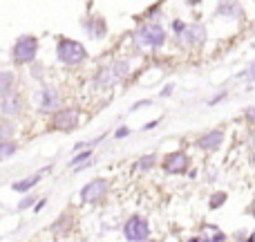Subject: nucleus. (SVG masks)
Returning a JSON list of instances; mask_svg holds the SVG:
<instances>
[{
    "instance_id": "4468645a",
    "label": "nucleus",
    "mask_w": 255,
    "mask_h": 242,
    "mask_svg": "<svg viewBox=\"0 0 255 242\" xmlns=\"http://www.w3.org/2000/svg\"><path fill=\"white\" fill-rule=\"evenodd\" d=\"M13 88V74L11 72H0V92L7 94Z\"/></svg>"
},
{
    "instance_id": "b1692460",
    "label": "nucleus",
    "mask_w": 255,
    "mask_h": 242,
    "mask_svg": "<svg viewBox=\"0 0 255 242\" xmlns=\"http://www.w3.org/2000/svg\"><path fill=\"white\" fill-rule=\"evenodd\" d=\"M244 115H247V119H249V121H255V106L247 108V112H244Z\"/></svg>"
},
{
    "instance_id": "c85d7f7f",
    "label": "nucleus",
    "mask_w": 255,
    "mask_h": 242,
    "mask_svg": "<svg viewBox=\"0 0 255 242\" xmlns=\"http://www.w3.org/2000/svg\"><path fill=\"white\" fill-rule=\"evenodd\" d=\"M43 207H45V200H40V202L36 204V209H34V211H40V209H43Z\"/></svg>"
},
{
    "instance_id": "423d86ee",
    "label": "nucleus",
    "mask_w": 255,
    "mask_h": 242,
    "mask_svg": "<svg viewBox=\"0 0 255 242\" xmlns=\"http://www.w3.org/2000/svg\"><path fill=\"white\" fill-rule=\"evenodd\" d=\"M186 166H188V157H186L184 153H172V155H168L166 162H163V171L170 173V175L184 173Z\"/></svg>"
},
{
    "instance_id": "f257e3e1",
    "label": "nucleus",
    "mask_w": 255,
    "mask_h": 242,
    "mask_svg": "<svg viewBox=\"0 0 255 242\" xmlns=\"http://www.w3.org/2000/svg\"><path fill=\"white\" fill-rule=\"evenodd\" d=\"M56 54L65 65H76V63H81L85 58V47L81 43H76V40H61Z\"/></svg>"
},
{
    "instance_id": "393cba45",
    "label": "nucleus",
    "mask_w": 255,
    "mask_h": 242,
    "mask_svg": "<svg viewBox=\"0 0 255 242\" xmlns=\"http://www.w3.org/2000/svg\"><path fill=\"white\" fill-rule=\"evenodd\" d=\"M126 135H130V130H128L126 126H124V128H119V130H117V139H124Z\"/></svg>"
},
{
    "instance_id": "9d476101",
    "label": "nucleus",
    "mask_w": 255,
    "mask_h": 242,
    "mask_svg": "<svg viewBox=\"0 0 255 242\" xmlns=\"http://www.w3.org/2000/svg\"><path fill=\"white\" fill-rule=\"evenodd\" d=\"M43 173H45V171L36 173V175H31V177H25V180H20V182H13L11 189H13V191H20V193H25V191L34 189V186L38 184L40 180H43Z\"/></svg>"
},
{
    "instance_id": "f03ea898",
    "label": "nucleus",
    "mask_w": 255,
    "mask_h": 242,
    "mask_svg": "<svg viewBox=\"0 0 255 242\" xmlns=\"http://www.w3.org/2000/svg\"><path fill=\"white\" fill-rule=\"evenodd\" d=\"M36 52H38V40L34 36H20L13 45V61L16 63H29L34 61Z\"/></svg>"
},
{
    "instance_id": "c756f323",
    "label": "nucleus",
    "mask_w": 255,
    "mask_h": 242,
    "mask_svg": "<svg viewBox=\"0 0 255 242\" xmlns=\"http://www.w3.org/2000/svg\"><path fill=\"white\" fill-rule=\"evenodd\" d=\"M190 242H199V240H190Z\"/></svg>"
},
{
    "instance_id": "412c9836",
    "label": "nucleus",
    "mask_w": 255,
    "mask_h": 242,
    "mask_svg": "<svg viewBox=\"0 0 255 242\" xmlns=\"http://www.w3.org/2000/svg\"><path fill=\"white\" fill-rule=\"evenodd\" d=\"M172 29H175V34H179V36H184V31H186V25L181 20H175L172 22Z\"/></svg>"
},
{
    "instance_id": "9b49d317",
    "label": "nucleus",
    "mask_w": 255,
    "mask_h": 242,
    "mask_svg": "<svg viewBox=\"0 0 255 242\" xmlns=\"http://www.w3.org/2000/svg\"><path fill=\"white\" fill-rule=\"evenodd\" d=\"M58 106V94L54 88H45L43 90V101H40V110H54Z\"/></svg>"
},
{
    "instance_id": "a878e982",
    "label": "nucleus",
    "mask_w": 255,
    "mask_h": 242,
    "mask_svg": "<svg viewBox=\"0 0 255 242\" xmlns=\"http://www.w3.org/2000/svg\"><path fill=\"white\" fill-rule=\"evenodd\" d=\"M226 97V92H220V94H217V97H213L211 99V101H208V103H211V106H215V103H220L222 101V99H224Z\"/></svg>"
},
{
    "instance_id": "20e7f679",
    "label": "nucleus",
    "mask_w": 255,
    "mask_h": 242,
    "mask_svg": "<svg viewBox=\"0 0 255 242\" xmlns=\"http://www.w3.org/2000/svg\"><path fill=\"white\" fill-rule=\"evenodd\" d=\"M136 40L141 45H148V47H161L163 40H166V31L159 25H145L141 27V31L136 34Z\"/></svg>"
},
{
    "instance_id": "ddd939ff",
    "label": "nucleus",
    "mask_w": 255,
    "mask_h": 242,
    "mask_svg": "<svg viewBox=\"0 0 255 242\" xmlns=\"http://www.w3.org/2000/svg\"><path fill=\"white\" fill-rule=\"evenodd\" d=\"M2 112L4 115H18L20 112V101H18L16 97H9V99H4L2 101Z\"/></svg>"
},
{
    "instance_id": "1a4fd4ad",
    "label": "nucleus",
    "mask_w": 255,
    "mask_h": 242,
    "mask_svg": "<svg viewBox=\"0 0 255 242\" xmlns=\"http://www.w3.org/2000/svg\"><path fill=\"white\" fill-rule=\"evenodd\" d=\"M204 38H206V29H204L202 25H190V27H186L184 40H186L188 45H202Z\"/></svg>"
},
{
    "instance_id": "5701e85b",
    "label": "nucleus",
    "mask_w": 255,
    "mask_h": 242,
    "mask_svg": "<svg viewBox=\"0 0 255 242\" xmlns=\"http://www.w3.org/2000/svg\"><path fill=\"white\" fill-rule=\"evenodd\" d=\"M90 155H92V153H90V150H85V153L76 155V157L72 159V166H74V164H79V162H83V159H90Z\"/></svg>"
},
{
    "instance_id": "2f4dec72",
    "label": "nucleus",
    "mask_w": 255,
    "mask_h": 242,
    "mask_svg": "<svg viewBox=\"0 0 255 242\" xmlns=\"http://www.w3.org/2000/svg\"><path fill=\"white\" fill-rule=\"evenodd\" d=\"M251 79H253V81H255V74H253V76H251Z\"/></svg>"
},
{
    "instance_id": "a211bd4d",
    "label": "nucleus",
    "mask_w": 255,
    "mask_h": 242,
    "mask_svg": "<svg viewBox=\"0 0 255 242\" xmlns=\"http://www.w3.org/2000/svg\"><path fill=\"white\" fill-rule=\"evenodd\" d=\"M112 72H115V76L119 79V76H126L128 72H130V67H128L126 61L124 63H115V70H112Z\"/></svg>"
},
{
    "instance_id": "7c9ffc66",
    "label": "nucleus",
    "mask_w": 255,
    "mask_h": 242,
    "mask_svg": "<svg viewBox=\"0 0 255 242\" xmlns=\"http://www.w3.org/2000/svg\"><path fill=\"white\" fill-rule=\"evenodd\" d=\"M253 164H255V155H253Z\"/></svg>"
},
{
    "instance_id": "f3484780",
    "label": "nucleus",
    "mask_w": 255,
    "mask_h": 242,
    "mask_svg": "<svg viewBox=\"0 0 255 242\" xmlns=\"http://www.w3.org/2000/svg\"><path fill=\"white\" fill-rule=\"evenodd\" d=\"M13 132V126L9 123L7 119H0V139H4V137H9Z\"/></svg>"
},
{
    "instance_id": "6e6552de",
    "label": "nucleus",
    "mask_w": 255,
    "mask_h": 242,
    "mask_svg": "<svg viewBox=\"0 0 255 242\" xmlns=\"http://www.w3.org/2000/svg\"><path fill=\"white\" fill-rule=\"evenodd\" d=\"M222 141H224V132L222 130H211L197 141V146L199 148H204V150H215V148H220L222 146Z\"/></svg>"
},
{
    "instance_id": "dca6fc26",
    "label": "nucleus",
    "mask_w": 255,
    "mask_h": 242,
    "mask_svg": "<svg viewBox=\"0 0 255 242\" xmlns=\"http://www.w3.org/2000/svg\"><path fill=\"white\" fill-rule=\"evenodd\" d=\"M13 153H16V146H13V144H9V141L0 144V162H2V159H7V157H11Z\"/></svg>"
},
{
    "instance_id": "cd10ccee",
    "label": "nucleus",
    "mask_w": 255,
    "mask_h": 242,
    "mask_svg": "<svg viewBox=\"0 0 255 242\" xmlns=\"http://www.w3.org/2000/svg\"><path fill=\"white\" fill-rule=\"evenodd\" d=\"M170 92H172V85H166V88H163V92H161V94H163V97H168V94H170Z\"/></svg>"
},
{
    "instance_id": "7ed1b4c3",
    "label": "nucleus",
    "mask_w": 255,
    "mask_h": 242,
    "mask_svg": "<svg viewBox=\"0 0 255 242\" xmlns=\"http://www.w3.org/2000/svg\"><path fill=\"white\" fill-rule=\"evenodd\" d=\"M124 234H126V238L130 242H143V240H148V236H150V227H148V222H145L143 218L134 216V218H130V220L126 222Z\"/></svg>"
},
{
    "instance_id": "6ab92c4d",
    "label": "nucleus",
    "mask_w": 255,
    "mask_h": 242,
    "mask_svg": "<svg viewBox=\"0 0 255 242\" xmlns=\"http://www.w3.org/2000/svg\"><path fill=\"white\" fill-rule=\"evenodd\" d=\"M224 202H226V193H215L211 198V209H220Z\"/></svg>"
},
{
    "instance_id": "0eeeda50",
    "label": "nucleus",
    "mask_w": 255,
    "mask_h": 242,
    "mask_svg": "<svg viewBox=\"0 0 255 242\" xmlns=\"http://www.w3.org/2000/svg\"><path fill=\"white\" fill-rule=\"evenodd\" d=\"M79 123V112L76 110H63L58 112L56 117H54V128H58V130H72V128Z\"/></svg>"
},
{
    "instance_id": "f8f14e48",
    "label": "nucleus",
    "mask_w": 255,
    "mask_h": 242,
    "mask_svg": "<svg viewBox=\"0 0 255 242\" xmlns=\"http://www.w3.org/2000/svg\"><path fill=\"white\" fill-rule=\"evenodd\" d=\"M217 11L222 13V16H240V4H235V2H222V4H217Z\"/></svg>"
},
{
    "instance_id": "bb28decb",
    "label": "nucleus",
    "mask_w": 255,
    "mask_h": 242,
    "mask_svg": "<svg viewBox=\"0 0 255 242\" xmlns=\"http://www.w3.org/2000/svg\"><path fill=\"white\" fill-rule=\"evenodd\" d=\"M244 74H249V76H253V74H255V61L251 63V67H249V70L244 72Z\"/></svg>"
},
{
    "instance_id": "4be33fe9",
    "label": "nucleus",
    "mask_w": 255,
    "mask_h": 242,
    "mask_svg": "<svg viewBox=\"0 0 255 242\" xmlns=\"http://www.w3.org/2000/svg\"><path fill=\"white\" fill-rule=\"evenodd\" d=\"M31 204H34V195H27V198L22 200L20 204H18V209H20V211H22V209H29Z\"/></svg>"
},
{
    "instance_id": "aec40b11",
    "label": "nucleus",
    "mask_w": 255,
    "mask_h": 242,
    "mask_svg": "<svg viewBox=\"0 0 255 242\" xmlns=\"http://www.w3.org/2000/svg\"><path fill=\"white\" fill-rule=\"evenodd\" d=\"M115 79H117L115 72L106 70V72H101V76H99V83H101V85H110V81H115Z\"/></svg>"
},
{
    "instance_id": "2eb2a0df",
    "label": "nucleus",
    "mask_w": 255,
    "mask_h": 242,
    "mask_svg": "<svg viewBox=\"0 0 255 242\" xmlns=\"http://www.w3.org/2000/svg\"><path fill=\"white\" fill-rule=\"evenodd\" d=\"M154 162H157V157H154V155H145V157H141V159H139L136 168H139V173H143V171H148V168H152V166H154Z\"/></svg>"
},
{
    "instance_id": "39448f33",
    "label": "nucleus",
    "mask_w": 255,
    "mask_h": 242,
    "mask_svg": "<svg viewBox=\"0 0 255 242\" xmlns=\"http://www.w3.org/2000/svg\"><path fill=\"white\" fill-rule=\"evenodd\" d=\"M106 189H108L106 180H92L83 191H81V200H83V202H97L99 198H103Z\"/></svg>"
}]
</instances>
